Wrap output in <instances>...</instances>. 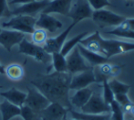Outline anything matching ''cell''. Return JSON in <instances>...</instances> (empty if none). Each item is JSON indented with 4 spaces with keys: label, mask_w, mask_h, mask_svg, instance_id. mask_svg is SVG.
I'll return each instance as SVG.
<instances>
[{
    "label": "cell",
    "mask_w": 134,
    "mask_h": 120,
    "mask_svg": "<svg viewBox=\"0 0 134 120\" xmlns=\"http://www.w3.org/2000/svg\"><path fill=\"white\" fill-rule=\"evenodd\" d=\"M92 94H93V91L90 88H88V87L77 90V92L73 94V96L69 98L71 106H72V107L80 108H80L90 100Z\"/></svg>",
    "instance_id": "d6986e66"
},
{
    "label": "cell",
    "mask_w": 134,
    "mask_h": 120,
    "mask_svg": "<svg viewBox=\"0 0 134 120\" xmlns=\"http://www.w3.org/2000/svg\"><path fill=\"white\" fill-rule=\"evenodd\" d=\"M51 67L54 68L55 72H68L67 60L60 52H54L51 54Z\"/></svg>",
    "instance_id": "d4e9b609"
},
{
    "label": "cell",
    "mask_w": 134,
    "mask_h": 120,
    "mask_svg": "<svg viewBox=\"0 0 134 120\" xmlns=\"http://www.w3.org/2000/svg\"><path fill=\"white\" fill-rule=\"evenodd\" d=\"M96 83L95 74H94V68L87 70V71L76 73L71 77L69 89L70 90H80L88 87L91 83Z\"/></svg>",
    "instance_id": "8fae6325"
},
{
    "label": "cell",
    "mask_w": 134,
    "mask_h": 120,
    "mask_svg": "<svg viewBox=\"0 0 134 120\" xmlns=\"http://www.w3.org/2000/svg\"><path fill=\"white\" fill-rule=\"evenodd\" d=\"M110 106V120H124V112L122 106L113 100L109 104Z\"/></svg>",
    "instance_id": "83f0119b"
},
{
    "label": "cell",
    "mask_w": 134,
    "mask_h": 120,
    "mask_svg": "<svg viewBox=\"0 0 134 120\" xmlns=\"http://www.w3.org/2000/svg\"><path fill=\"white\" fill-rule=\"evenodd\" d=\"M20 117L23 118V120H41L38 112L34 111L27 106H23L21 107Z\"/></svg>",
    "instance_id": "f1b7e54d"
},
{
    "label": "cell",
    "mask_w": 134,
    "mask_h": 120,
    "mask_svg": "<svg viewBox=\"0 0 134 120\" xmlns=\"http://www.w3.org/2000/svg\"><path fill=\"white\" fill-rule=\"evenodd\" d=\"M3 16L9 17V9L7 0H0V18Z\"/></svg>",
    "instance_id": "d6a6232c"
},
{
    "label": "cell",
    "mask_w": 134,
    "mask_h": 120,
    "mask_svg": "<svg viewBox=\"0 0 134 120\" xmlns=\"http://www.w3.org/2000/svg\"><path fill=\"white\" fill-rule=\"evenodd\" d=\"M120 72V67L117 65H112V70H111V76L112 77H115L117 76Z\"/></svg>",
    "instance_id": "8d00e7d4"
},
{
    "label": "cell",
    "mask_w": 134,
    "mask_h": 120,
    "mask_svg": "<svg viewBox=\"0 0 134 120\" xmlns=\"http://www.w3.org/2000/svg\"><path fill=\"white\" fill-rule=\"evenodd\" d=\"M133 106H134V104L131 102H131H129V103H127L126 104H124V106H122V110H123L124 114H125V113H127V114L131 113Z\"/></svg>",
    "instance_id": "836d02e7"
},
{
    "label": "cell",
    "mask_w": 134,
    "mask_h": 120,
    "mask_svg": "<svg viewBox=\"0 0 134 120\" xmlns=\"http://www.w3.org/2000/svg\"><path fill=\"white\" fill-rule=\"evenodd\" d=\"M73 0H50L47 7L42 11L46 14L58 13L64 16H68L70 10Z\"/></svg>",
    "instance_id": "2e32d148"
},
{
    "label": "cell",
    "mask_w": 134,
    "mask_h": 120,
    "mask_svg": "<svg viewBox=\"0 0 134 120\" xmlns=\"http://www.w3.org/2000/svg\"><path fill=\"white\" fill-rule=\"evenodd\" d=\"M78 48L80 49V54L82 55V57L85 59V61H86L91 67L99 66L102 63L108 62V61H109V59L106 58L105 56H103L102 54H99V53L88 51V49L84 48L83 46H81L80 44H78Z\"/></svg>",
    "instance_id": "e0dca14e"
},
{
    "label": "cell",
    "mask_w": 134,
    "mask_h": 120,
    "mask_svg": "<svg viewBox=\"0 0 134 120\" xmlns=\"http://www.w3.org/2000/svg\"><path fill=\"white\" fill-rule=\"evenodd\" d=\"M21 107L5 100L0 104V113L2 116V120H11L16 117L20 116Z\"/></svg>",
    "instance_id": "ffe728a7"
},
{
    "label": "cell",
    "mask_w": 134,
    "mask_h": 120,
    "mask_svg": "<svg viewBox=\"0 0 134 120\" xmlns=\"http://www.w3.org/2000/svg\"><path fill=\"white\" fill-rule=\"evenodd\" d=\"M93 9L87 0H76L71 5L70 10L68 16L72 19L75 25L86 18H91Z\"/></svg>",
    "instance_id": "ba28073f"
},
{
    "label": "cell",
    "mask_w": 134,
    "mask_h": 120,
    "mask_svg": "<svg viewBox=\"0 0 134 120\" xmlns=\"http://www.w3.org/2000/svg\"><path fill=\"white\" fill-rule=\"evenodd\" d=\"M66 60L68 72L70 74H76L93 68L85 61V59L80 54L78 45L66 56Z\"/></svg>",
    "instance_id": "8992f818"
},
{
    "label": "cell",
    "mask_w": 134,
    "mask_h": 120,
    "mask_svg": "<svg viewBox=\"0 0 134 120\" xmlns=\"http://www.w3.org/2000/svg\"><path fill=\"white\" fill-rule=\"evenodd\" d=\"M130 1H134V0H130Z\"/></svg>",
    "instance_id": "ee69618b"
},
{
    "label": "cell",
    "mask_w": 134,
    "mask_h": 120,
    "mask_svg": "<svg viewBox=\"0 0 134 120\" xmlns=\"http://www.w3.org/2000/svg\"><path fill=\"white\" fill-rule=\"evenodd\" d=\"M75 26H76V25L74 23H71L58 36H57V37H55V38H48V39L46 41L45 44L42 46L43 49L48 53H49V54H52V53H54V52H60L62 46H63L66 39H67V37L69 36V32L71 31V29H72Z\"/></svg>",
    "instance_id": "4fadbf2b"
},
{
    "label": "cell",
    "mask_w": 134,
    "mask_h": 120,
    "mask_svg": "<svg viewBox=\"0 0 134 120\" xmlns=\"http://www.w3.org/2000/svg\"><path fill=\"white\" fill-rule=\"evenodd\" d=\"M114 100L116 101L118 104H120L121 106H123L124 104H126L127 103L131 102L130 98L128 97L127 94H116L114 96Z\"/></svg>",
    "instance_id": "1f68e13d"
},
{
    "label": "cell",
    "mask_w": 134,
    "mask_h": 120,
    "mask_svg": "<svg viewBox=\"0 0 134 120\" xmlns=\"http://www.w3.org/2000/svg\"><path fill=\"white\" fill-rule=\"evenodd\" d=\"M90 7L93 10H99V9H103L106 7L112 6L109 2V0H87Z\"/></svg>",
    "instance_id": "4dcf8cb0"
},
{
    "label": "cell",
    "mask_w": 134,
    "mask_h": 120,
    "mask_svg": "<svg viewBox=\"0 0 134 120\" xmlns=\"http://www.w3.org/2000/svg\"><path fill=\"white\" fill-rule=\"evenodd\" d=\"M72 74L69 72H54L48 74H38L30 81V84L37 88L50 103H58L68 109H72L69 100V84Z\"/></svg>",
    "instance_id": "6da1fadb"
},
{
    "label": "cell",
    "mask_w": 134,
    "mask_h": 120,
    "mask_svg": "<svg viewBox=\"0 0 134 120\" xmlns=\"http://www.w3.org/2000/svg\"><path fill=\"white\" fill-rule=\"evenodd\" d=\"M108 83H109V85L110 87L111 91L113 92V94H114V96L121 94H128V92L130 91V88H131V85L121 83V82L116 80L115 78L111 79L109 82L108 81Z\"/></svg>",
    "instance_id": "484cf974"
},
{
    "label": "cell",
    "mask_w": 134,
    "mask_h": 120,
    "mask_svg": "<svg viewBox=\"0 0 134 120\" xmlns=\"http://www.w3.org/2000/svg\"><path fill=\"white\" fill-rule=\"evenodd\" d=\"M99 46H100V54L109 59L115 55L121 53L129 52L134 51V42L120 41V39H99Z\"/></svg>",
    "instance_id": "7a4b0ae2"
},
{
    "label": "cell",
    "mask_w": 134,
    "mask_h": 120,
    "mask_svg": "<svg viewBox=\"0 0 134 120\" xmlns=\"http://www.w3.org/2000/svg\"><path fill=\"white\" fill-rule=\"evenodd\" d=\"M62 27L63 24L61 21L50 16V14H46L43 12L39 14L38 18H37L35 24V28H42L50 33H54L58 29H60Z\"/></svg>",
    "instance_id": "9a60e30c"
},
{
    "label": "cell",
    "mask_w": 134,
    "mask_h": 120,
    "mask_svg": "<svg viewBox=\"0 0 134 120\" xmlns=\"http://www.w3.org/2000/svg\"><path fill=\"white\" fill-rule=\"evenodd\" d=\"M49 1L50 0H39V1H34L25 5H21L20 7H18L13 10L9 11V17L18 16V15H27V16L34 17V15L42 12L48 5Z\"/></svg>",
    "instance_id": "30bf717a"
},
{
    "label": "cell",
    "mask_w": 134,
    "mask_h": 120,
    "mask_svg": "<svg viewBox=\"0 0 134 120\" xmlns=\"http://www.w3.org/2000/svg\"><path fill=\"white\" fill-rule=\"evenodd\" d=\"M18 47H19L18 52L32 57L37 62H42L45 64L51 62V54L47 52L42 46L34 44L32 41H27L26 38L22 39L21 42L18 44Z\"/></svg>",
    "instance_id": "277c9868"
},
{
    "label": "cell",
    "mask_w": 134,
    "mask_h": 120,
    "mask_svg": "<svg viewBox=\"0 0 134 120\" xmlns=\"http://www.w3.org/2000/svg\"><path fill=\"white\" fill-rule=\"evenodd\" d=\"M100 37L101 36L99 35V32L95 31L93 34L88 36V37H85L83 39H81L80 44L87 49H88V51L99 53L100 52V46H99V39H100Z\"/></svg>",
    "instance_id": "44dd1931"
},
{
    "label": "cell",
    "mask_w": 134,
    "mask_h": 120,
    "mask_svg": "<svg viewBox=\"0 0 134 120\" xmlns=\"http://www.w3.org/2000/svg\"><path fill=\"white\" fill-rule=\"evenodd\" d=\"M31 39L32 42L36 45L38 46H43L48 39V35H47V31L42 28H35L31 34Z\"/></svg>",
    "instance_id": "4316f807"
},
{
    "label": "cell",
    "mask_w": 134,
    "mask_h": 120,
    "mask_svg": "<svg viewBox=\"0 0 134 120\" xmlns=\"http://www.w3.org/2000/svg\"><path fill=\"white\" fill-rule=\"evenodd\" d=\"M68 120H80V119H77V118H72V117H71V118H69V119H68Z\"/></svg>",
    "instance_id": "60d3db41"
},
{
    "label": "cell",
    "mask_w": 134,
    "mask_h": 120,
    "mask_svg": "<svg viewBox=\"0 0 134 120\" xmlns=\"http://www.w3.org/2000/svg\"><path fill=\"white\" fill-rule=\"evenodd\" d=\"M131 113L132 114V116L134 117V106H133V107H132V109H131Z\"/></svg>",
    "instance_id": "f35d334b"
},
{
    "label": "cell",
    "mask_w": 134,
    "mask_h": 120,
    "mask_svg": "<svg viewBox=\"0 0 134 120\" xmlns=\"http://www.w3.org/2000/svg\"><path fill=\"white\" fill-rule=\"evenodd\" d=\"M62 120H68V117H67V116H65V117L62 118Z\"/></svg>",
    "instance_id": "ab89813d"
},
{
    "label": "cell",
    "mask_w": 134,
    "mask_h": 120,
    "mask_svg": "<svg viewBox=\"0 0 134 120\" xmlns=\"http://www.w3.org/2000/svg\"><path fill=\"white\" fill-rule=\"evenodd\" d=\"M102 86H103V93H102V97L103 100L105 101V103L108 104H109L113 100H114V94L111 91L110 87L109 85L108 81H103L102 82Z\"/></svg>",
    "instance_id": "f546056e"
},
{
    "label": "cell",
    "mask_w": 134,
    "mask_h": 120,
    "mask_svg": "<svg viewBox=\"0 0 134 120\" xmlns=\"http://www.w3.org/2000/svg\"><path fill=\"white\" fill-rule=\"evenodd\" d=\"M80 110L85 114L100 115L110 113V106L105 103L102 96L99 93H93L90 100L80 108Z\"/></svg>",
    "instance_id": "52a82bcc"
},
{
    "label": "cell",
    "mask_w": 134,
    "mask_h": 120,
    "mask_svg": "<svg viewBox=\"0 0 134 120\" xmlns=\"http://www.w3.org/2000/svg\"><path fill=\"white\" fill-rule=\"evenodd\" d=\"M91 18L100 28H105V27L109 26L117 27L126 19L125 17L116 14V13L110 10H107V9L94 10Z\"/></svg>",
    "instance_id": "5b68a950"
},
{
    "label": "cell",
    "mask_w": 134,
    "mask_h": 120,
    "mask_svg": "<svg viewBox=\"0 0 134 120\" xmlns=\"http://www.w3.org/2000/svg\"><path fill=\"white\" fill-rule=\"evenodd\" d=\"M5 74L9 80L14 82L20 81L25 76V70L23 66L18 63H11L5 67Z\"/></svg>",
    "instance_id": "7402d4cb"
},
{
    "label": "cell",
    "mask_w": 134,
    "mask_h": 120,
    "mask_svg": "<svg viewBox=\"0 0 134 120\" xmlns=\"http://www.w3.org/2000/svg\"><path fill=\"white\" fill-rule=\"evenodd\" d=\"M131 120H132V119H131Z\"/></svg>",
    "instance_id": "f6af8a7d"
},
{
    "label": "cell",
    "mask_w": 134,
    "mask_h": 120,
    "mask_svg": "<svg viewBox=\"0 0 134 120\" xmlns=\"http://www.w3.org/2000/svg\"><path fill=\"white\" fill-rule=\"evenodd\" d=\"M36 0H11L8 3V5H15V4H20V5H25L27 3H31Z\"/></svg>",
    "instance_id": "e575fe53"
},
{
    "label": "cell",
    "mask_w": 134,
    "mask_h": 120,
    "mask_svg": "<svg viewBox=\"0 0 134 120\" xmlns=\"http://www.w3.org/2000/svg\"><path fill=\"white\" fill-rule=\"evenodd\" d=\"M36 21H37V18L35 17L27 16V15H18V16H14L13 18H11L8 21L1 23L0 28L16 30V31L24 34H32V32L35 30Z\"/></svg>",
    "instance_id": "3957f363"
},
{
    "label": "cell",
    "mask_w": 134,
    "mask_h": 120,
    "mask_svg": "<svg viewBox=\"0 0 134 120\" xmlns=\"http://www.w3.org/2000/svg\"><path fill=\"white\" fill-rule=\"evenodd\" d=\"M87 35H88V31H84V32H82V33L78 34V35L75 36V37L72 38V39H69V41H66L65 43L63 44V46H62L60 53H61L63 56L66 57L73 49L75 48V47L77 46V45L80 44L81 39H84Z\"/></svg>",
    "instance_id": "cb8c5ba5"
},
{
    "label": "cell",
    "mask_w": 134,
    "mask_h": 120,
    "mask_svg": "<svg viewBox=\"0 0 134 120\" xmlns=\"http://www.w3.org/2000/svg\"><path fill=\"white\" fill-rule=\"evenodd\" d=\"M2 87H3V86H2V85H0V90L2 89Z\"/></svg>",
    "instance_id": "b9f144b4"
},
{
    "label": "cell",
    "mask_w": 134,
    "mask_h": 120,
    "mask_svg": "<svg viewBox=\"0 0 134 120\" xmlns=\"http://www.w3.org/2000/svg\"><path fill=\"white\" fill-rule=\"evenodd\" d=\"M69 111V109L58 103H50L46 108L39 112V117L41 120H62Z\"/></svg>",
    "instance_id": "5bb4252c"
},
{
    "label": "cell",
    "mask_w": 134,
    "mask_h": 120,
    "mask_svg": "<svg viewBox=\"0 0 134 120\" xmlns=\"http://www.w3.org/2000/svg\"><path fill=\"white\" fill-rule=\"evenodd\" d=\"M131 119H132V120H134V117H131Z\"/></svg>",
    "instance_id": "7bdbcfd3"
},
{
    "label": "cell",
    "mask_w": 134,
    "mask_h": 120,
    "mask_svg": "<svg viewBox=\"0 0 134 120\" xmlns=\"http://www.w3.org/2000/svg\"><path fill=\"white\" fill-rule=\"evenodd\" d=\"M25 37V34L7 28H0V44L11 52L12 48L16 44H19Z\"/></svg>",
    "instance_id": "7c38bea8"
},
{
    "label": "cell",
    "mask_w": 134,
    "mask_h": 120,
    "mask_svg": "<svg viewBox=\"0 0 134 120\" xmlns=\"http://www.w3.org/2000/svg\"><path fill=\"white\" fill-rule=\"evenodd\" d=\"M69 113L72 118L80 120H110V113L100 114V115H93V114H85L82 112H77L74 109L69 110Z\"/></svg>",
    "instance_id": "603a6c76"
},
{
    "label": "cell",
    "mask_w": 134,
    "mask_h": 120,
    "mask_svg": "<svg viewBox=\"0 0 134 120\" xmlns=\"http://www.w3.org/2000/svg\"><path fill=\"white\" fill-rule=\"evenodd\" d=\"M0 96L4 97L5 100L8 101L11 104L22 107L25 104L27 94L25 92L19 91L15 87H12L11 89L5 91V92H0Z\"/></svg>",
    "instance_id": "ac0fdd59"
},
{
    "label": "cell",
    "mask_w": 134,
    "mask_h": 120,
    "mask_svg": "<svg viewBox=\"0 0 134 120\" xmlns=\"http://www.w3.org/2000/svg\"><path fill=\"white\" fill-rule=\"evenodd\" d=\"M50 102L46 98L37 88L35 87H27V94L26 97L25 104L36 112H40L46 108Z\"/></svg>",
    "instance_id": "9c48e42d"
},
{
    "label": "cell",
    "mask_w": 134,
    "mask_h": 120,
    "mask_svg": "<svg viewBox=\"0 0 134 120\" xmlns=\"http://www.w3.org/2000/svg\"><path fill=\"white\" fill-rule=\"evenodd\" d=\"M0 74H5V67L0 63Z\"/></svg>",
    "instance_id": "74e56055"
},
{
    "label": "cell",
    "mask_w": 134,
    "mask_h": 120,
    "mask_svg": "<svg viewBox=\"0 0 134 120\" xmlns=\"http://www.w3.org/2000/svg\"><path fill=\"white\" fill-rule=\"evenodd\" d=\"M125 21L128 27V30H134V18H126Z\"/></svg>",
    "instance_id": "d590c367"
}]
</instances>
